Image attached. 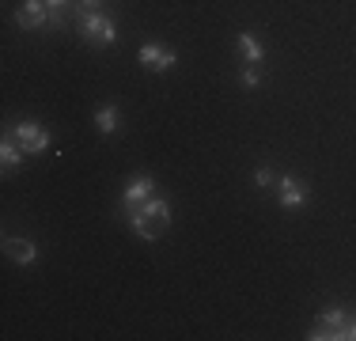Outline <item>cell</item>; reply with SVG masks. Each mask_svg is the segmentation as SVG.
<instances>
[{"label":"cell","instance_id":"obj_1","mask_svg":"<svg viewBox=\"0 0 356 341\" xmlns=\"http://www.w3.org/2000/svg\"><path fill=\"white\" fill-rule=\"evenodd\" d=\"M125 220H129V228L144 239V243H152V239H159L167 232V224H171V205H167V198H156V193H152L140 209L125 212Z\"/></svg>","mask_w":356,"mask_h":341},{"label":"cell","instance_id":"obj_2","mask_svg":"<svg viewBox=\"0 0 356 341\" xmlns=\"http://www.w3.org/2000/svg\"><path fill=\"white\" fill-rule=\"evenodd\" d=\"M80 34L91 46H110V42H118V23L103 12H83L80 15Z\"/></svg>","mask_w":356,"mask_h":341},{"label":"cell","instance_id":"obj_3","mask_svg":"<svg viewBox=\"0 0 356 341\" xmlns=\"http://www.w3.org/2000/svg\"><path fill=\"white\" fill-rule=\"evenodd\" d=\"M311 341H349V315L341 311V307H334V311H322L318 315V326L307 334Z\"/></svg>","mask_w":356,"mask_h":341},{"label":"cell","instance_id":"obj_4","mask_svg":"<svg viewBox=\"0 0 356 341\" xmlns=\"http://www.w3.org/2000/svg\"><path fill=\"white\" fill-rule=\"evenodd\" d=\"M12 136H15V144H19L27 156H38V152L49 148V133L42 129L38 122H19V125L12 129Z\"/></svg>","mask_w":356,"mask_h":341},{"label":"cell","instance_id":"obj_5","mask_svg":"<svg viewBox=\"0 0 356 341\" xmlns=\"http://www.w3.org/2000/svg\"><path fill=\"white\" fill-rule=\"evenodd\" d=\"M19 27H27V31H38V27H46L49 19H54V8L46 4V0H23V8H19Z\"/></svg>","mask_w":356,"mask_h":341},{"label":"cell","instance_id":"obj_6","mask_svg":"<svg viewBox=\"0 0 356 341\" xmlns=\"http://www.w3.org/2000/svg\"><path fill=\"white\" fill-rule=\"evenodd\" d=\"M277 198H281L284 209H303V205H307V182H300V178H292V175L277 178Z\"/></svg>","mask_w":356,"mask_h":341},{"label":"cell","instance_id":"obj_7","mask_svg":"<svg viewBox=\"0 0 356 341\" xmlns=\"http://www.w3.org/2000/svg\"><path fill=\"white\" fill-rule=\"evenodd\" d=\"M152 193H156V182H152L148 175H137V178H133V182H129V186H125V193H122V209H125V212L140 209V205L148 201Z\"/></svg>","mask_w":356,"mask_h":341},{"label":"cell","instance_id":"obj_8","mask_svg":"<svg viewBox=\"0 0 356 341\" xmlns=\"http://www.w3.org/2000/svg\"><path fill=\"white\" fill-rule=\"evenodd\" d=\"M140 65L152 68V72H167V68L178 65V57L171 54V49L156 46V42H144V46H140Z\"/></svg>","mask_w":356,"mask_h":341},{"label":"cell","instance_id":"obj_9","mask_svg":"<svg viewBox=\"0 0 356 341\" xmlns=\"http://www.w3.org/2000/svg\"><path fill=\"white\" fill-rule=\"evenodd\" d=\"M4 254L15 266H35L38 262V246L31 243V239H4Z\"/></svg>","mask_w":356,"mask_h":341},{"label":"cell","instance_id":"obj_10","mask_svg":"<svg viewBox=\"0 0 356 341\" xmlns=\"http://www.w3.org/2000/svg\"><path fill=\"white\" fill-rule=\"evenodd\" d=\"M239 49H243V57H247V65H261V61H266V49H261V42L254 38L250 31L239 34Z\"/></svg>","mask_w":356,"mask_h":341},{"label":"cell","instance_id":"obj_11","mask_svg":"<svg viewBox=\"0 0 356 341\" xmlns=\"http://www.w3.org/2000/svg\"><path fill=\"white\" fill-rule=\"evenodd\" d=\"M27 156V152L19 148V144H15V136L8 133L4 136V144H0V164H4V170H12V167H19V159Z\"/></svg>","mask_w":356,"mask_h":341},{"label":"cell","instance_id":"obj_12","mask_svg":"<svg viewBox=\"0 0 356 341\" xmlns=\"http://www.w3.org/2000/svg\"><path fill=\"white\" fill-rule=\"evenodd\" d=\"M118 125H122V114H118V106H99V114H95V129L99 133H118Z\"/></svg>","mask_w":356,"mask_h":341},{"label":"cell","instance_id":"obj_13","mask_svg":"<svg viewBox=\"0 0 356 341\" xmlns=\"http://www.w3.org/2000/svg\"><path fill=\"white\" fill-rule=\"evenodd\" d=\"M254 186H261V190H266V186H277V175L269 167H258L254 170Z\"/></svg>","mask_w":356,"mask_h":341},{"label":"cell","instance_id":"obj_14","mask_svg":"<svg viewBox=\"0 0 356 341\" xmlns=\"http://www.w3.org/2000/svg\"><path fill=\"white\" fill-rule=\"evenodd\" d=\"M258 84H261L258 65H247V68H243V88H258Z\"/></svg>","mask_w":356,"mask_h":341},{"label":"cell","instance_id":"obj_15","mask_svg":"<svg viewBox=\"0 0 356 341\" xmlns=\"http://www.w3.org/2000/svg\"><path fill=\"white\" fill-rule=\"evenodd\" d=\"M99 8H103V0H80V4H76V15H83V12H99Z\"/></svg>","mask_w":356,"mask_h":341},{"label":"cell","instance_id":"obj_16","mask_svg":"<svg viewBox=\"0 0 356 341\" xmlns=\"http://www.w3.org/2000/svg\"><path fill=\"white\" fill-rule=\"evenodd\" d=\"M46 4H49V8H54V12H61V8H65V4H69V0H46Z\"/></svg>","mask_w":356,"mask_h":341},{"label":"cell","instance_id":"obj_17","mask_svg":"<svg viewBox=\"0 0 356 341\" xmlns=\"http://www.w3.org/2000/svg\"><path fill=\"white\" fill-rule=\"evenodd\" d=\"M349 341H356V319H349Z\"/></svg>","mask_w":356,"mask_h":341}]
</instances>
